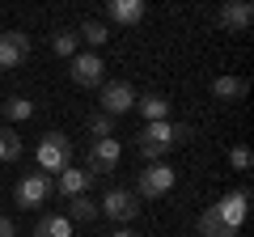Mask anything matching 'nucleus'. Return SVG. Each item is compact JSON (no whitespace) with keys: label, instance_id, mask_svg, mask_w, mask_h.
<instances>
[{"label":"nucleus","instance_id":"obj_25","mask_svg":"<svg viewBox=\"0 0 254 237\" xmlns=\"http://www.w3.org/2000/svg\"><path fill=\"white\" fill-rule=\"evenodd\" d=\"M0 237H17V225L9 216H0Z\"/></svg>","mask_w":254,"mask_h":237},{"label":"nucleus","instance_id":"obj_21","mask_svg":"<svg viewBox=\"0 0 254 237\" xmlns=\"http://www.w3.org/2000/svg\"><path fill=\"white\" fill-rule=\"evenodd\" d=\"M76 34H81V43H89V47H102V43H106V38H110V26H106V21H81V30H76Z\"/></svg>","mask_w":254,"mask_h":237},{"label":"nucleus","instance_id":"obj_16","mask_svg":"<svg viewBox=\"0 0 254 237\" xmlns=\"http://www.w3.org/2000/svg\"><path fill=\"white\" fill-rule=\"evenodd\" d=\"M34 237H72V220L60 216V212H51V216H38Z\"/></svg>","mask_w":254,"mask_h":237},{"label":"nucleus","instance_id":"obj_19","mask_svg":"<svg viewBox=\"0 0 254 237\" xmlns=\"http://www.w3.org/2000/svg\"><path fill=\"white\" fill-rule=\"evenodd\" d=\"M64 216L72 220H98L102 212H98V203H93V195H76V199H68V212H64Z\"/></svg>","mask_w":254,"mask_h":237},{"label":"nucleus","instance_id":"obj_22","mask_svg":"<svg viewBox=\"0 0 254 237\" xmlns=\"http://www.w3.org/2000/svg\"><path fill=\"white\" fill-rule=\"evenodd\" d=\"M85 127H89V136H93V140H106V136H115V118L102 115V110H89Z\"/></svg>","mask_w":254,"mask_h":237},{"label":"nucleus","instance_id":"obj_1","mask_svg":"<svg viewBox=\"0 0 254 237\" xmlns=\"http://www.w3.org/2000/svg\"><path fill=\"white\" fill-rule=\"evenodd\" d=\"M190 136H195V127H190V123H170V118H165V123H144L136 148H140V157H144V161H165V157H170L174 148H182Z\"/></svg>","mask_w":254,"mask_h":237},{"label":"nucleus","instance_id":"obj_2","mask_svg":"<svg viewBox=\"0 0 254 237\" xmlns=\"http://www.w3.org/2000/svg\"><path fill=\"white\" fill-rule=\"evenodd\" d=\"M34 165L47 174V178L64 174L68 165H72V140L64 136V131H47V136L38 140V148H34Z\"/></svg>","mask_w":254,"mask_h":237},{"label":"nucleus","instance_id":"obj_26","mask_svg":"<svg viewBox=\"0 0 254 237\" xmlns=\"http://www.w3.org/2000/svg\"><path fill=\"white\" fill-rule=\"evenodd\" d=\"M110 237H140V233H136V229H131V225H123V229H115V233H110Z\"/></svg>","mask_w":254,"mask_h":237},{"label":"nucleus","instance_id":"obj_24","mask_svg":"<svg viewBox=\"0 0 254 237\" xmlns=\"http://www.w3.org/2000/svg\"><path fill=\"white\" fill-rule=\"evenodd\" d=\"M229 165H233V170H250V165H254V153H250V148H246V144H233V148H229Z\"/></svg>","mask_w":254,"mask_h":237},{"label":"nucleus","instance_id":"obj_20","mask_svg":"<svg viewBox=\"0 0 254 237\" xmlns=\"http://www.w3.org/2000/svg\"><path fill=\"white\" fill-rule=\"evenodd\" d=\"M21 136L13 127H0V161H21Z\"/></svg>","mask_w":254,"mask_h":237},{"label":"nucleus","instance_id":"obj_14","mask_svg":"<svg viewBox=\"0 0 254 237\" xmlns=\"http://www.w3.org/2000/svg\"><path fill=\"white\" fill-rule=\"evenodd\" d=\"M136 110L148 118V123H165V118H170V98H165V93H140Z\"/></svg>","mask_w":254,"mask_h":237},{"label":"nucleus","instance_id":"obj_12","mask_svg":"<svg viewBox=\"0 0 254 237\" xmlns=\"http://www.w3.org/2000/svg\"><path fill=\"white\" fill-rule=\"evenodd\" d=\"M144 13H148L144 0H110V4H106V17L115 21V26H140Z\"/></svg>","mask_w":254,"mask_h":237},{"label":"nucleus","instance_id":"obj_13","mask_svg":"<svg viewBox=\"0 0 254 237\" xmlns=\"http://www.w3.org/2000/svg\"><path fill=\"white\" fill-rule=\"evenodd\" d=\"M254 21V9L246 4V0H229L225 9H220V26L229 30V34H242V30H250Z\"/></svg>","mask_w":254,"mask_h":237},{"label":"nucleus","instance_id":"obj_9","mask_svg":"<svg viewBox=\"0 0 254 237\" xmlns=\"http://www.w3.org/2000/svg\"><path fill=\"white\" fill-rule=\"evenodd\" d=\"M26 55H30V34H21V30L0 34V68H21Z\"/></svg>","mask_w":254,"mask_h":237},{"label":"nucleus","instance_id":"obj_15","mask_svg":"<svg viewBox=\"0 0 254 237\" xmlns=\"http://www.w3.org/2000/svg\"><path fill=\"white\" fill-rule=\"evenodd\" d=\"M195 233H199V237H237V229H229L212 208H203L199 220H195Z\"/></svg>","mask_w":254,"mask_h":237},{"label":"nucleus","instance_id":"obj_17","mask_svg":"<svg viewBox=\"0 0 254 237\" xmlns=\"http://www.w3.org/2000/svg\"><path fill=\"white\" fill-rule=\"evenodd\" d=\"M212 98H216V102L246 98V81H242V76H216V81H212Z\"/></svg>","mask_w":254,"mask_h":237},{"label":"nucleus","instance_id":"obj_8","mask_svg":"<svg viewBox=\"0 0 254 237\" xmlns=\"http://www.w3.org/2000/svg\"><path fill=\"white\" fill-rule=\"evenodd\" d=\"M119 157H123V144H119L115 136H106V140H89L85 170H89V174H110V170L119 165Z\"/></svg>","mask_w":254,"mask_h":237},{"label":"nucleus","instance_id":"obj_18","mask_svg":"<svg viewBox=\"0 0 254 237\" xmlns=\"http://www.w3.org/2000/svg\"><path fill=\"white\" fill-rule=\"evenodd\" d=\"M76 47H81V34H76V30L60 26V30L51 34V51L60 55V59H72V55H76Z\"/></svg>","mask_w":254,"mask_h":237},{"label":"nucleus","instance_id":"obj_10","mask_svg":"<svg viewBox=\"0 0 254 237\" xmlns=\"http://www.w3.org/2000/svg\"><path fill=\"white\" fill-rule=\"evenodd\" d=\"M246 203H250V191H246V186H237V191H229L220 203H212V212H216V216L225 220L229 229H242V220H246Z\"/></svg>","mask_w":254,"mask_h":237},{"label":"nucleus","instance_id":"obj_5","mask_svg":"<svg viewBox=\"0 0 254 237\" xmlns=\"http://www.w3.org/2000/svg\"><path fill=\"white\" fill-rule=\"evenodd\" d=\"M98 212L110 216V220H119V225H131V220L140 216V199H136V191H127V186H110V191L102 195Z\"/></svg>","mask_w":254,"mask_h":237},{"label":"nucleus","instance_id":"obj_3","mask_svg":"<svg viewBox=\"0 0 254 237\" xmlns=\"http://www.w3.org/2000/svg\"><path fill=\"white\" fill-rule=\"evenodd\" d=\"M178 182V174H174L170 161H148L136 178V199H165Z\"/></svg>","mask_w":254,"mask_h":237},{"label":"nucleus","instance_id":"obj_23","mask_svg":"<svg viewBox=\"0 0 254 237\" xmlns=\"http://www.w3.org/2000/svg\"><path fill=\"white\" fill-rule=\"evenodd\" d=\"M4 115H9L13 123H21V118H30V115H34V102H30V98H21V93H13V98L4 102Z\"/></svg>","mask_w":254,"mask_h":237},{"label":"nucleus","instance_id":"obj_11","mask_svg":"<svg viewBox=\"0 0 254 237\" xmlns=\"http://www.w3.org/2000/svg\"><path fill=\"white\" fill-rule=\"evenodd\" d=\"M89 182H93V174H89V170H76V165H68L64 174H55V195H60V199L89 195Z\"/></svg>","mask_w":254,"mask_h":237},{"label":"nucleus","instance_id":"obj_6","mask_svg":"<svg viewBox=\"0 0 254 237\" xmlns=\"http://www.w3.org/2000/svg\"><path fill=\"white\" fill-rule=\"evenodd\" d=\"M68 72H72V85H81V89H102L106 85V64H102L98 51H76Z\"/></svg>","mask_w":254,"mask_h":237},{"label":"nucleus","instance_id":"obj_4","mask_svg":"<svg viewBox=\"0 0 254 237\" xmlns=\"http://www.w3.org/2000/svg\"><path fill=\"white\" fill-rule=\"evenodd\" d=\"M51 195H55V178H47L43 170L21 174L17 186H13V199H17V208H43Z\"/></svg>","mask_w":254,"mask_h":237},{"label":"nucleus","instance_id":"obj_7","mask_svg":"<svg viewBox=\"0 0 254 237\" xmlns=\"http://www.w3.org/2000/svg\"><path fill=\"white\" fill-rule=\"evenodd\" d=\"M136 98L140 93L131 89L127 81H106L98 89V102H102V115H110V118H119V115H127V110H136Z\"/></svg>","mask_w":254,"mask_h":237}]
</instances>
